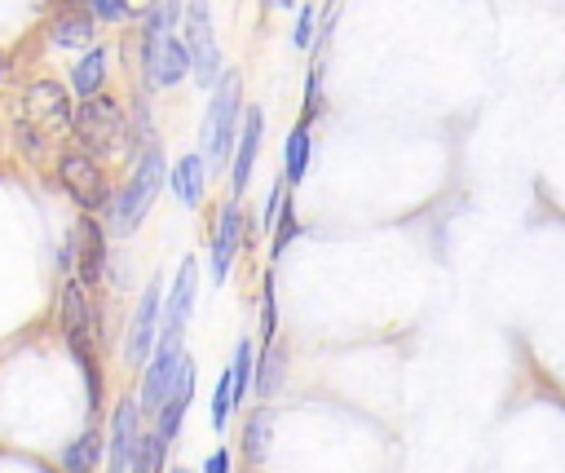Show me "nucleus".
Here are the masks:
<instances>
[{
	"instance_id": "f257e3e1",
	"label": "nucleus",
	"mask_w": 565,
	"mask_h": 473,
	"mask_svg": "<svg viewBox=\"0 0 565 473\" xmlns=\"http://www.w3.org/2000/svg\"><path fill=\"white\" fill-rule=\"evenodd\" d=\"M57 327H62V340L84 376L88 411H102V393H106V385H102V314L88 301V287L79 278H66L57 292Z\"/></svg>"
},
{
	"instance_id": "f03ea898",
	"label": "nucleus",
	"mask_w": 565,
	"mask_h": 473,
	"mask_svg": "<svg viewBox=\"0 0 565 473\" xmlns=\"http://www.w3.org/2000/svg\"><path fill=\"white\" fill-rule=\"evenodd\" d=\"M163 181H168L163 150H159V146H146V155L137 159L132 177L110 195V208H106V234H115V239L137 234V225H141L146 212L154 208V195L163 190Z\"/></svg>"
},
{
	"instance_id": "7ed1b4c3",
	"label": "nucleus",
	"mask_w": 565,
	"mask_h": 473,
	"mask_svg": "<svg viewBox=\"0 0 565 473\" xmlns=\"http://www.w3.org/2000/svg\"><path fill=\"white\" fill-rule=\"evenodd\" d=\"M238 119H243V84H238V71H221V80L212 88L207 119H203V164L212 159V168H216V164L230 159L234 137H238Z\"/></svg>"
},
{
	"instance_id": "20e7f679",
	"label": "nucleus",
	"mask_w": 565,
	"mask_h": 473,
	"mask_svg": "<svg viewBox=\"0 0 565 473\" xmlns=\"http://www.w3.org/2000/svg\"><path fill=\"white\" fill-rule=\"evenodd\" d=\"M185 53H190V75L203 88H216L221 80V44L212 27V4L207 0H185Z\"/></svg>"
},
{
	"instance_id": "39448f33",
	"label": "nucleus",
	"mask_w": 565,
	"mask_h": 473,
	"mask_svg": "<svg viewBox=\"0 0 565 473\" xmlns=\"http://www.w3.org/2000/svg\"><path fill=\"white\" fill-rule=\"evenodd\" d=\"M71 128H75L84 155L97 159V155H110V150L124 141V111L115 106V97H102V93H97V97L79 102Z\"/></svg>"
},
{
	"instance_id": "423d86ee",
	"label": "nucleus",
	"mask_w": 565,
	"mask_h": 473,
	"mask_svg": "<svg viewBox=\"0 0 565 473\" xmlns=\"http://www.w3.org/2000/svg\"><path fill=\"white\" fill-rule=\"evenodd\" d=\"M181 362H185V336H168V332H159V345H154L150 362L141 367V389H137L141 416H154V411L163 407V398H168L172 385H177Z\"/></svg>"
},
{
	"instance_id": "0eeeda50",
	"label": "nucleus",
	"mask_w": 565,
	"mask_h": 473,
	"mask_svg": "<svg viewBox=\"0 0 565 473\" xmlns=\"http://www.w3.org/2000/svg\"><path fill=\"white\" fill-rule=\"evenodd\" d=\"M57 181H62V190L84 208V212H106L110 208V186H106V172H102V164L93 159V155H84V150H66L62 159H57Z\"/></svg>"
},
{
	"instance_id": "6e6552de",
	"label": "nucleus",
	"mask_w": 565,
	"mask_h": 473,
	"mask_svg": "<svg viewBox=\"0 0 565 473\" xmlns=\"http://www.w3.org/2000/svg\"><path fill=\"white\" fill-rule=\"evenodd\" d=\"M159 314H163V278H150L141 287V301L128 318V336H124V362L128 367H146L154 345H159Z\"/></svg>"
},
{
	"instance_id": "1a4fd4ad",
	"label": "nucleus",
	"mask_w": 565,
	"mask_h": 473,
	"mask_svg": "<svg viewBox=\"0 0 565 473\" xmlns=\"http://www.w3.org/2000/svg\"><path fill=\"white\" fill-rule=\"evenodd\" d=\"M141 66H146V80L154 88H172L177 80L190 75V53H185V40L177 31H159V35H146L141 44Z\"/></svg>"
},
{
	"instance_id": "9d476101",
	"label": "nucleus",
	"mask_w": 565,
	"mask_h": 473,
	"mask_svg": "<svg viewBox=\"0 0 565 473\" xmlns=\"http://www.w3.org/2000/svg\"><path fill=\"white\" fill-rule=\"evenodd\" d=\"M71 252H75V278L84 287H97L106 278V225L84 212L71 230Z\"/></svg>"
},
{
	"instance_id": "9b49d317",
	"label": "nucleus",
	"mask_w": 565,
	"mask_h": 473,
	"mask_svg": "<svg viewBox=\"0 0 565 473\" xmlns=\"http://www.w3.org/2000/svg\"><path fill=\"white\" fill-rule=\"evenodd\" d=\"M260 137H265V115L260 106H247L238 119V137H234V159H230V199L238 203L243 190L252 186V168L260 155Z\"/></svg>"
},
{
	"instance_id": "f8f14e48",
	"label": "nucleus",
	"mask_w": 565,
	"mask_h": 473,
	"mask_svg": "<svg viewBox=\"0 0 565 473\" xmlns=\"http://www.w3.org/2000/svg\"><path fill=\"white\" fill-rule=\"evenodd\" d=\"M93 35H97V18L88 9V0H57L53 13H49V40L57 49H93Z\"/></svg>"
},
{
	"instance_id": "ddd939ff",
	"label": "nucleus",
	"mask_w": 565,
	"mask_h": 473,
	"mask_svg": "<svg viewBox=\"0 0 565 473\" xmlns=\"http://www.w3.org/2000/svg\"><path fill=\"white\" fill-rule=\"evenodd\" d=\"M194 358L185 354V362H181V371H177V385H172V393L163 398V407L154 411V438L163 442V446H172L177 442V433H181V424H185V411H190V402H194Z\"/></svg>"
},
{
	"instance_id": "4468645a",
	"label": "nucleus",
	"mask_w": 565,
	"mask_h": 473,
	"mask_svg": "<svg viewBox=\"0 0 565 473\" xmlns=\"http://www.w3.org/2000/svg\"><path fill=\"white\" fill-rule=\"evenodd\" d=\"M141 429H146L141 424V402L132 393L119 398L115 411H110V429H106V469H128V455H132Z\"/></svg>"
},
{
	"instance_id": "2eb2a0df",
	"label": "nucleus",
	"mask_w": 565,
	"mask_h": 473,
	"mask_svg": "<svg viewBox=\"0 0 565 473\" xmlns=\"http://www.w3.org/2000/svg\"><path fill=\"white\" fill-rule=\"evenodd\" d=\"M194 296H199V261L185 256L181 270H177V283L168 287V301H163V314H159V332L185 336V323L194 314Z\"/></svg>"
},
{
	"instance_id": "dca6fc26",
	"label": "nucleus",
	"mask_w": 565,
	"mask_h": 473,
	"mask_svg": "<svg viewBox=\"0 0 565 473\" xmlns=\"http://www.w3.org/2000/svg\"><path fill=\"white\" fill-rule=\"evenodd\" d=\"M243 212L238 203L230 199L221 212H216V225H212V283H225L230 278V265H234V252L243 248Z\"/></svg>"
},
{
	"instance_id": "f3484780",
	"label": "nucleus",
	"mask_w": 565,
	"mask_h": 473,
	"mask_svg": "<svg viewBox=\"0 0 565 473\" xmlns=\"http://www.w3.org/2000/svg\"><path fill=\"white\" fill-rule=\"evenodd\" d=\"M269 438H274V411H269V407H252L247 420H243V433H238V455H243L247 469L265 464Z\"/></svg>"
},
{
	"instance_id": "a211bd4d",
	"label": "nucleus",
	"mask_w": 565,
	"mask_h": 473,
	"mask_svg": "<svg viewBox=\"0 0 565 473\" xmlns=\"http://www.w3.org/2000/svg\"><path fill=\"white\" fill-rule=\"evenodd\" d=\"M291 354H287V345L282 340H269L260 354H256V380H252V393L256 398H274V393H282V385H287V362Z\"/></svg>"
},
{
	"instance_id": "6ab92c4d",
	"label": "nucleus",
	"mask_w": 565,
	"mask_h": 473,
	"mask_svg": "<svg viewBox=\"0 0 565 473\" xmlns=\"http://www.w3.org/2000/svg\"><path fill=\"white\" fill-rule=\"evenodd\" d=\"M168 186H172V195L185 208H199L203 195H207V164H203V155H181L177 168L168 172Z\"/></svg>"
},
{
	"instance_id": "aec40b11",
	"label": "nucleus",
	"mask_w": 565,
	"mask_h": 473,
	"mask_svg": "<svg viewBox=\"0 0 565 473\" xmlns=\"http://www.w3.org/2000/svg\"><path fill=\"white\" fill-rule=\"evenodd\" d=\"M57 464H62V473H97V464H102V429L88 424L84 433H75L62 446Z\"/></svg>"
},
{
	"instance_id": "412c9836",
	"label": "nucleus",
	"mask_w": 565,
	"mask_h": 473,
	"mask_svg": "<svg viewBox=\"0 0 565 473\" xmlns=\"http://www.w3.org/2000/svg\"><path fill=\"white\" fill-rule=\"evenodd\" d=\"M106 66H110V57H106V49H88L79 62H75V71H71V88L88 102V97H97L102 93V84H106Z\"/></svg>"
},
{
	"instance_id": "4be33fe9",
	"label": "nucleus",
	"mask_w": 565,
	"mask_h": 473,
	"mask_svg": "<svg viewBox=\"0 0 565 473\" xmlns=\"http://www.w3.org/2000/svg\"><path fill=\"white\" fill-rule=\"evenodd\" d=\"M305 168H309V124L296 119L291 133H287V146H282V181H287V190L305 181Z\"/></svg>"
},
{
	"instance_id": "5701e85b",
	"label": "nucleus",
	"mask_w": 565,
	"mask_h": 473,
	"mask_svg": "<svg viewBox=\"0 0 565 473\" xmlns=\"http://www.w3.org/2000/svg\"><path fill=\"white\" fill-rule=\"evenodd\" d=\"M252 380H256V340H252V336H238V345H234V358H230L234 407H243V402H247V393H252Z\"/></svg>"
},
{
	"instance_id": "b1692460",
	"label": "nucleus",
	"mask_w": 565,
	"mask_h": 473,
	"mask_svg": "<svg viewBox=\"0 0 565 473\" xmlns=\"http://www.w3.org/2000/svg\"><path fill=\"white\" fill-rule=\"evenodd\" d=\"M163 464H168V446L146 424L141 438H137V446H132V455H128V473H163Z\"/></svg>"
},
{
	"instance_id": "393cba45",
	"label": "nucleus",
	"mask_w": 565,
	"mask_h": 473,
	"mask_svg": "<svg viewBox=\"0 0 565 473\" xmlns=\"http://www.w3.org/2000/svg\"><path fill=\"white\" fill-rule=\"evenodd\" d=\"M185 13L181 0H146L141 9V31L146 35H159V31H177V18Z\"/></svg>"
},
{
	"instance_id": "a878e982",
	"label": "nucleus",
	"mask_w": 565,
	"mask_h": 473,
	"mask_svg": "<svg viewBox=\"0 0 565 473\" xmlns=\"http://www.w3.org/2000/svg\"><path fill=\"white\" fill-rule=\"evenodd\" d=\"M296 234H300V221H296V208H291V195L282 199V212H278V225H274V243H269V256L278 261L291 243H296Z\"/></svg>"
},
{
	"instance_id": "bb28decb",
	"label": "nucleus",
	"mask_w": 565,
	"mask_h": 473,
	"mask_svg": "<svg viewBox=\"0 0 565 473\" xmlns=\"http://www.w3.org/2000/svg\"><path fill=\"white\" fill-rule=\"evenodd\" d=\"M230 411H234V385H230V371H221V380L212 389V433L230 429Z\"/></svg>"
},
{
	"instance_id": "cd10ccee",
	"label": "nucleus",
	"mask_w": 565,
	"mask_h": 473,
	"mask_svg": "<svg viewBox=\"0 0 565 473\" xmlns=\"http://www.w3.org/2000/svg\"><path fill=\"white\" fill-rule=\"evenodd\" d=\"M322 111V57H313L309 75H305V111H300V124H313Z\"/></svg>"
},
{
	"instance_id": "c85d7f7f",
	"label": "nucleus",
	"mask_w": 565,
	"mask_h": 473,
	"mask_svg": "<svg viewBox=\"0 0 565 473\" xmlns=\"http://www.w3.org/2000/svg\"><path fill=\"white\" fill-rule=\"evenodd\" d=\"M278 336V301H274V278H260V340L269 345Z\"/></svg>"
},
{
	"instance_id": "c756f323",
	"label": "nucleus",
	"mask_w": 565,
	"mask_h": 473,
	"mask_svg": "<svg viewBox=\"0 0 565 473\" xmlns=\"http://www.w3.org/2000/svg\"><path fill=\"white\" fill-rule=\"evenodd\" d=\"M88 9H93V18H102V22H124V18H132V4H128V0H88Z\"/></svg>"
},
{
	"instance_id": "7c9ffc66",
	"label": "nucleus",
	"mask_w": 565,
	"mask_h": 473,
	"mask_svg": "<svg viewBox=\"0 0 565 473\" xmlns=\"http://www.w3.org/2000/svg\"><path fill=\"white\" fill-rule=\"evenodd\" d=\"M313 18H318V4H300V18H296V44L300 49H309L313 44Z\"/></svg>"
},
{
	"instance_id": "2f4dec72",
	"label": "nucleus",
	"mask_w": 565,
	"mask_h": 473,
	"mask_svg": "<svg viewBox=\"0 0 565 473\" xmlns=\"http://www.w3.org/2000/svg\"><path fill=\"white\" fill-rule=\"evenodd\" d=\"M269 4H274V9H291L296 0H269Z\"/></svg>"
},
{
	"instance_id": "473e14b6",
	"label": "nucleus",
	"mask_w": 565,
	"mask_h": 473,
	"mask_svg": "<svg viewBox=\"0 0 565 473\" xmlns=\"http://www.w3.org/2000/svg\"><path fill=\"white\" fill-rule=\"evenodd\" d=\"M4 75H9V57L0 53V80H4Z\"/></svg>"
},
{
	"instance_id": "72a5a7b5",
	"label": "nucleus",
	"mask_w": 565,
	"mask_h": 473,
	"mask_svg": "<svg viewBox=\"0 0 565 473\" xmlns=\"http://www.w3.org/2000/svg\"><path fill=\"white\" fill-rule=\"evenodd\" d=\"M168 473H190V469H181V464H172V469H168Z\"/></svg>"
},
{
	"instance_id": "f704fd0d",
	"label": "nucleus",
	"mask_w": 565,
	"mask_h": 473,
	"mask_svg": "<svg viewBox=\"0 0 565 473\" xmlns=\"http://www.w3.org/2000/svg\"><path fill=\"white\" fill-rule=\"evenodd\" d=\"M106 473H128V469H106Z\"/></svg>"
}]
</instances>
